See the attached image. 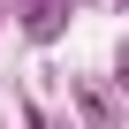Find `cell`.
I'll use <instances>...</instances> for the list:
<instances>
[{
  "instance_id": "obj_2",
  "label": "cell",
  "mask_w": 129,
  "mask_h": 129,
  "mask_svg": "<svg viewBox=\"0 0 129 129\" xmlns=\"http://www.w3.org/2000/svg\"><path fill=\"white\" fill-rule=\"evenodd\" d=\"M76 99H84V114H91V121H99V129H114V106H106V99H99V91H91V84H84V91H76Z\"/></svg>"
},
{
  "instance_id": "obj_3",
  "label": "cell",
  "mask_w": 129,
  "mask_h": 129,
  "mask_svg": "<svg viewBox=\"0 0 129 129\" xmlns=\"http://www.w3.org/2000/svg\"><path fill=\"white\" fill-rule=\"evenodd\" d=\"M30 129H46V114H30Z\"/></svg>"
},
{
  "instance_id": "obj_1",
  "label": "cell",
  "mask_w": 129,
  "mask_h": 129,
  "mask_svg": "<svg viewBox=\"0 0 129 129\" xmlns=\"http://www.w3.org/2000/svg\"><path fill=\"white\" fill-rule=\"evenodd\" d=\"M69 30V0H23V38L30 46H53Z\"/></svg>"
}]
</instances>
